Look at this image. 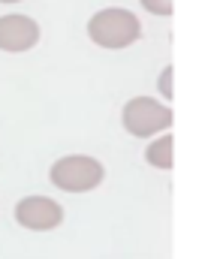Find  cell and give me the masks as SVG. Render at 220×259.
Returning <instances> with one entry per match:
<instances>
[{"mask_svg":"<svg viewBox=\"0 0 220 259\" xmlns=\"http://www.w3.org/2000/svg\"><path fill=\"white\" fill-rule=\"evenodd\" d=\"M142 33L139 18L130 9H103L87 21V36L103 49H127Z\"/></svg>","mask_w":220,"mask_h":259,"instance_id":"6da1fadb","label":"cell"},{"mask_svg":"<svg viewBox=\"0 0 220 259\" xmlns=\"http://www.w3.org/2000/svg\"><path fill=\"white\" fill-rule=\"evenodd\" d=\"M49 178H52V184H55L58 190H67V193H87V190H94V187L103 184L106 169H103V163L94 160V157L73 154V157L58 160V163L52 166Z\"/></svg>","mask_w":220,"mask_h":259,"instance_id":"7a4b0ae2","label":"cell"},{"mask_svg":"<svg viewBox=\"0 0 220 259\" xmlns=\"http://www.w3.org/2000/svg\"><path fill=\"white\" fill-rule=\"evenodd\" d=\"M121 124L130 136L151 139L154 133L172 127V109L160 106L154 97H133L121 112Z\"/></svg>","mask_w":220,"mask_h":259,"instance_id":"3957f363","label":"cell"},{"mask_svg":"<svg viewBox=\"0 0 220 259\" xmlns=\"http://www.w3.org/2000/svg\"><path fill=\"white\" fill-rule=\"evenodd\" d=\"M15 220L24 226V229H33V232H49V229H58L61 220H64V208L61 202L49 199V196H27L15 205Z\"/></svg>","mask_w":220,"mask_h":259,"instance_id":"277c9868","label":"cell"},{"mask_svg":"<svg viewBox=\"0 0 220 259\" xmlns=\"http://www.w3.org/2000/svg\"><path fill=\"white\" fill-rule=\"evenodd\" d=\"M39 42V24L27 15H3L0 18V49L3 52H27Z\"/></svg>","mask_w":220,"mask_h":259,"instance_id":"5b68a950","label":"cell"},{"mask_svg":"<svg viewBox=\"0 0 220 259\" xmlns=\"http://www.w3.org/2000/svg\"><path fill=\"white\" fill-rule=\"evenodd\" d=\"M172 148H175L172 136H160V139H154V142L145 148L148 166H154V169H172V163H175Z\"/></svg>","mask_w":220,"mask_h":259,"instance_id":"8992f818","label":"cell"},{"mask_svg":"<svg viewBox=\"0 0 220 259\" xmlns=\"http://www.w3.org/2000/svg\"><path fill=\"white\" fill-rule=\"evenodd\" d=\"M151 15H172V0H142Z\"/></svg>","mask_w":220,"mask_h":259,"instance_id":"52a82bcc","label":"cell"},{"mask_svg":"<svg viewBox=\"0 0 220 259\" xmlns=\"http://www.w3.org/2000/svg\"><path fill=\"white\" fill-rule=\"evenodd\" d=\"M160 94H163L166 100H172V66H166V69L160 72Z\"/></svg>","mask_w":220,"mask_h":259,"instance_id":"ba28073f","label":"cell"},{"mask_svg":"<svg viewBox=\"0 0 220 259\" xmlns=\"http://www.w3.org/2000/svg\"><path fill=\"white\" fill-rule=\"evenodd\" d=\"M0 3H18V0H0Z\"/></svg>","mask_w":220,"mask_h":259,"instance_id":"9c48e42d","label":"cell"}]
</instances>
